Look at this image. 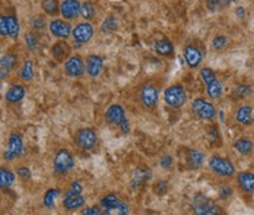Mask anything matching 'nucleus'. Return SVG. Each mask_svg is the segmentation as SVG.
<instances>
[{"label":"nucleus","instance_id":"2f4dec72","mask_svg":"<svg viewBox=\"0 0 254 215\" xmlns=\"http://www.w3.org/2000/svg\"><path fill=\"white\" fill-rule=\"evenodd\" d=\"M60 0H41V9L49 17H58L60 14Z\"/></svg>","mask_w":254,"mask_h":215},{"label":"nucleus","instance_id":"f257e3e1","mask_svg":"<svg viewBox=\"0 0 254 215\" xmlns=\"http://www.w3.org/2000/svg\"><path fill=\"white\" fill-rule=\"evenodd\" d=\"M75 169V157L66 147H60L54 155L52 172L55 177H66Z\"/></svg>","mask_w":254,"mask_h":215},{"label":"nucleus","instance_id":"412c9836","mask_svg":"<svg viewBox=\"0 0 254 215\" xmlns=\"http://www.w3.org/2000/svg\"><path fill=\"white\" fill-rule=\"evenodd\" d=\"M80 8L81 3L79 0H63L61 1L60 14L65 20L71 22V20L80 17Z\"/></svg>","mask_w":254,"mask_h":215},{"label":"nucleus","instance_id":"a19ab883","mask_svg":"<svg viewBox=\"0 0 254 215\" xmlns=\"http://www.w3.org/2000/svg\"><path fill=\"white\" fill-rule=\"evenodd\" d=\"M229 37L226 35H216L212 41H211V48L215 52H221L228 48L229 46Z\"/></svg>","mask_w":254,"mask_h":215},{"label":"nucleus","instance_id":"0eeeda50","mask_svg":"<svg viewBox=\"0 0 254 215\" xmlns=\"http://www.w3.org/2000/svg\"><path fill=\"white\" fill-rule=\"evenodd\" d=\"M160 99V87L154 81H145L139 87V100L141 106L147 112H151L158 106Z\"/></svg>","mask_w":254,"mask_h":215},{"label":"nucleus","instance_id":"9d476101","mask_svg":"<svg viewBox=\"0 0 254 215\" xmlns=\"http://www.w3.org/2000/svg\"><path fill=\"white\" fill-rule=\"evenodd\" d=\"M183 57L190 70L201 69L205 60V48L197 41H190L183 46Z\"/></svg>","mask_w":254,"mask_h":215},{"label":"nucleus","instance_id":"c85d7f7f","mask_svg":"<svg viewBox=\"0 0 254 215\" xmlns=\"http://www.w3.org/2000/svg\"><path fill=\"white\" fill-rule=\"evenodd\" d=\"M41 38H42V35H41V32L37 31H27L24 33V46L26 48L28 49L29 52H36L40 47V43H41Z\"/></svg>","mask_w":254,"mask_h":215},{"label":"nucleus","instance_id":"1a4fd4ad","mask_svg":"<svg viewBox=\"0 0 254 215\" xmlns=\"http://www.w3.org/2000/svg\"><path fill=\"white\" fill-rule=\"evenodd\" d=\"M164 103L172 109H182L188 101V94L186 87L181 83H174L164 90L163 95Z\"/></svg>","mask_w":254,"mask_h":215},{"label":"nucleus","instance_id":"c756f323","mask_svg":"<svg viewBox=\"0 0 254 215\" xmlns=\"http://www.w3.org/2000/svg\"><path fill=\"white\" fill-rule=\"evenodd\" d=\"M15 171L9 169L8 166H1L0 167V187L1 190L9 189L10 186H13V184L15 182Z\"/></svg>","mask_w":254,"mask_h":215},{"label":"nucleus","instance_id":"9b49d317","mask_svg":"<svg viewBox=\"0 0 254 215\" xmlns=\"http://www.w3.org/2000/svg\"><path fill=\"white\" fill-rule=\"evenodd\" d=\"M74 143L83 152H92L98 144V134L92 127H81L74 133Z\"/></svg>","mask_w":254,"mask_h":215},{"label":"nucleus","instance_id":"5701e85b","mask_svg":"<svg viewBox=\"0 0 254 215\" xmlns=\"http://www.w3.org/2000/svg\"><path fill=\"white\" fill-rule=\"evenodd\" d=\"M104 67V60L102 56L90 53L85 58V69H87V75L92 79L99 78Z\"/></svg>","mask_w":254,"mask_h":215},{"label":"nucleus","instance_id":"6e6552de","mask_svg":"<svg viewBox=\"0 0 254 215\" xmlns=\"http://www.w3.org/2000/svg\"><path fill=\"white\" fill-rule=\"evenodd\" d=\"M208 169L215 176L221 178H231L237 175V169L233 161L228 157L214 153L208 160Z\"/></svg>","mask_w":254,"mask_h":215},{"label":"nucleus","instance_id":"4468645a","mask_svg":"<svg viewBox=\"0 0 254 215\" xmlns=\"http://www.w3.org/2000/svg\"><path fill=\"white\" fill-rule=\"evenodd\" d=\"M19 56L15 51L9 49L5 53H3L0 58V78L1 81L6 80L10 76L13 71L19 69Z\"/></svg>","mask_w":254,"mask_h":215},{"label":"nucleus","instance_id":"58836bf2","mask_svg":"<svg viewBox=\"0 0 254 215\" xmlns=\"http://www.w3.org/2000/svg\"><path fill=\"white\" fill-rule=\"evenodd\" d=\"M120 201H121V199H120V196L116 192H107L103 196H101V199H99V205H101L102 209H107V208L117 205Z\"/></svg>","mask_w":254,"mask_h":215},{"label":"nucleus","instance_id":"f3484780","mask_svg":"<svg viewBox=\"0 0 254 215\" xmlns=\"http://www.w3.org/2000/svg\"><path fill=\"white\" fill-rule=\"evenodd\" d=\"M235 123L242 127H249L254 123V109L251 104H240L234 112Z\"/></svg>","mask_w":254,"mask_h":215},{"label":"nucleus","instance_id":"72a5a7b5","mask_svg":"<svg viewBox=\"0 0 254 215\" xmlns=\"http://www.w3.org/2000/svg\"><path fill=\"white\" fill-rule=\"evenodd\" d=\"M119 19L115 15H108L104 18V20L101 24V32L103 35H112L119 29Z\"/></svg>","mask_w":254,"mask_h":215},{"label":"nucleus","instance_id":"49530a36","mask_svg":"<svg viewBox=\"0 0 254 215\" xmlns=\"http://www.w3.org/2000/svg\"><path fill=\"white\" fill-rule=\"evenodd\" d=\"M0 35H1V37L3 38L9 37L8 23H6V15L5 14L0 15Z\"/></svg>","mask_w":254,"mask_h":215},{"label":"nucleus","instance_id":"7ed1b4c3","mask_svg":"<svg viewBox=\"0 0 254 215\" xmlns=\"http://www.w3.org/2000/svg\"><path fill=\"white\" fill-rule=\"evenodd\" d=\"M199 76L205 85L206 96L212 101L220 100L224 96V86L217 78L216 72L211 67L203 66L199 69Z\"/></svg>","mask_w":254,"mask_h":215},{"label":"nucleus","instance_id":"c03bdc74","mask_svg":"<svg viewBox=\"0 0 254 215\" xmlns=\"http://www.w3.org/2000/svg\"><path fill=\"white\" fill-rule=\"evenodd\" d=\"M159 165H160V166H162V169H164V170H172L174 166L173 156L168 155V153L163 155L162 157H160V160H159Z\"/></svg>","mask_w":254,"mask_h":215},{"label":"nucleus","instance_id":"393cba45","mask_svg":"<svg viewBox=\"0 0 254 215\" xmlns=\"http://www.w3.org/2000/svg\"><path fill=\"white\" fill-rule=\"evenodd\" d=\"M233 148L235 149V152L239 153L240 156L248 157V156L253 155L254 151V142L251 137L248 135H243V137L237 138L233 143Z\"/></svg>","mask_w":254,"mask_h":215},{"label":"nucleus","instance_id":"bb28decb","mask_svg":"<svg viewBox=\"0 0 254 215\" xmlns=\"http://www.w3.org/2000/svg\"><path fill=\"white\" fill-rule=\"evenodd\" d=\"M174 43L169 38L164 37L154 42V51L160 57H172L174 55Z\"/></svg>","mask_w":254,"mask_h":215},{"label":"nucleus","instance_id":"423d86ee","mask_svg":"<svg viewBox=\"0 0 254 215\" xmlns=\"http://www.w3.org/2000/svg\"><path fill=\"white\" fill-rule=\"evenodd\" d=\"M190 113L198 121L212 123L216 119L217 109L212 100L198 96V98H194L190 103Z\"/></svg>","mask_w":254,"mask_h":215},{"label":"nucleus","instance_id":"f8f14e48","mask_svg":"<svg viewBox=\"0 0 254 215\" xmlns=\"http://www.w3.org/2000/svg\"><path fill=\"white\" fill-rule=\"evenodd\" d=\"M24 152V139L22 133L18 130H12L8 135V143L6 148L4 149L3 158L6 162H13L18 160Z\"/></svg>","mask_w":254,"mask_h":215},{"label":"nucleus","instance_id":"4c0bfd02","mask_svg":"<svg viewBox=\"0 0 254 215\" xmlns=\"http://www.w3.org/2000/svg\"><path fill=\"white\" fill-rule=\"evenodd\" d=\"M207 137L211 144H215V146H220V144H221V130H220L219 124L212 122V123L208 126Z\"/></svg>","mask_w":254,"mask_h":215},{"label":"nucleus","instance_id":"a878e982","mask_svg":"<svg viewBox=\"0 0 254 215\" xmlns=\"http://www.w3.org/2000/svg\"><path fill=\"white\" fill-rule=\"evenodd\" d=\"M254 92L253 85L248 83L235 84L231 89V99L234 101H243L251 98Z\"/></svg>","mask_w":254,"mask_h":215},{"label":"nucleus","instance_id":"a211bd4d","mask_svg":"<svg viewBox=\"0 0 254 215\" xmlns=\"http://www.w3.org/2000/svg\"><path fill=\"white\" fill-rule=\"evenodd\" d=\"M235 182L237 186L243 194L252 195L254 194V172L246 170V171H239L235 175Z\"/></svg>","mask_w":254,"mask_h":215},{"label":"nucleus","instance_id":"4be33fe9","mask_svg":"<svg viewBox=\"0 0 254 215\" xmlns=\"http://www.w3.org/2000/svg\"><path fill=\"white\" fill-rule=\"evenodd\" d=\"M205 161L206 155L201 149L188 148L186 151V165H187V169L190 170V171L202 169Z\"/></svg>","mask_w":254,"mask_h":215},{"label":"nucleus","instance_id":"aec40b11","mask_svg":"<svg viewBox=\"0 0 254 215\" xmlns=\"http://www.w3.org/2000/svg\"><path fill=\"white\" fill-rule=\"evenodd\" d=\"M27 89L24 84H13L8 87V90L4 94L5 103L9 105H17L20 101L26 98Z\"/></svg>","mask_w":254,"mask_h":215},{"label":"nucleus","instance_id":"473e14b6","mask_svg":"<svg viewBox=\"0 0 254 215\" xmlns=\"http://www.w3.org/2000/svg\"><path fill=\"white\" fill-rule=\"evenodd\" d=\"M231 3L233 0H205V6L211 13H221L230 6Z\"/></svg>","mask_w":254,"mask_h":215},{"label":"nucleus","instance_id":"de8ad7c7","mask_svg":"<svg viewBox=\"0 0 254 215\" xmlns=\"http://www.w3.org/2000/svg\"><path fill=\"white\" fill-rule=\"evenodd\" d=\"M154 191L158 194V195H163L168 191V182L165 181H158L155 185H154Z\"/></svg>","mask_w":254,"mask_h":215},{"label":"nucleus","instance_id":"f03ea898","mask_svg":"<svg viewBox=\"0 0 254 215\" xmlns=\"http://www.w3.org/2000/svg\"><path fill=\"white\" fill-rule=\"evenodd\" d=\"M104 122L110 127L119 128V130L124 135L130 134V121L127 118L126 110H125V108L121 104L115 103L108 106L106 113H104Z\"/></svg>","mask_w":254,"mask_h":215},{"label":"nucleus","instance_id":"09e8293b","mask_svg":"<svg viewBox=\"0 0 254 215\" xmlns=\"http://www.w3.org/2000/svg\"><path fill=\"white\" fill-rule=\"evenodd\" d=\"M235 14L238 15V18H244L246 17V9H244V6H238L237 9H235Z\"/></svg>","mask_w":254,"mask_h":215},{"label":"nucleus","instance_id":"f704fd0d","mask_svg":"<svg viewBox=\"0 0 254 215\" xmlns=\"http://www.w3.org/2000/svg\"><path fill=\"white\" fill-rule=\"evenodd\" d=\"M6 15V23H8V32L9 37L12 40H17L19 37L20 33V27L19 22H18L17 15L14 14H5Z\"/></svg>","mask_w":254,"mask_h":215},{"label":"nucleus","instance_id":"8fccbe9b","mask_svg":"<svg viewBox=\"0 0 254 215\" xmlns=\"http://www.w3.org/2000/svg\"><path fill=\"white\" fill-rule=\"evenodd\" d=\"M253 156H254V151H253Z\"/></svg>","mask_w":254,"mask_h":215},{"label":"nucleus","instance_id":"ddd939ff","mask_svg":"<svg viewBox=\"0 0 254 215\" xmlns=\"http://www.w3.org/2000/svg\"><path fill=\"white\" fill-rule=\"evenodd\" d=\"M64 72L70 79H80L87 74L85 60L80 55H71L64 62Z\"/></svg>","mask_w":254,"mask_h":215},{"label":"nucleus","instance_id":"dca6fc26","mask_svg":"<svg viewBox=\"0 0 254 215\" xmlns=\"http://www.w3.org/2000/svg\"><path fill=\"white\" fill-rule=\"evenodd\" d=\"M93 36H94V27L90 22H80L72 28L71 37L78 44H85L92 41Z\"/></svg>","mask_w":254,"mask_h":215},{"label":"nucleus","instance_id":"ea45409f","mask_svg":"<svg viewBox=\"0 0 254 215\" xmlns=\"http://www.w3.org/2000/svg\"><path fill=\"white\" fill-rule=\"evenodd\" d=\"M45 15L46 14H36L33 15V17H31V19H29V28H31L32 31L42 32L46 27H49Z\"/></svg>","mask_w":254,"mask_h":215},{"label":"nucleus","instance_id":"7c9ffc66","mask_svg":"<svg viewBox=\"0 0 254 215\" xmlns=\"http://www.w3.org/2000/svg\"><path fill=\"white\" fill-rule=\"evenodd\" d=\"M61 195V189L59 186H52L45 191L44 196H42V203H44V207L47 209H54L55 208L56 200L59 199V196Z\"/></svg>","mask_w":254,"mask_h":215},{"label":"nucleus","instance_id":"2eb2a0df","mask_svg":"<svg viewBox=\"0 0 254 215\" xmlns=\"http://www.w3.org/2000/svg\"><path fill=\"white\" fill-rule=\"evenodd\" d=\"M72 28L74 27L70 24L69 20H65L64 18H54V19L50 20L49 23L50 33L56 40L66 41L71 36Z\"/></svg>","mask_w":254,"mask_h":215},{"label":"nucleus","instance_id":"b1692460","mask_svg":"<svg viewBox=\"0 0 254 215\" xmlns=\"http://www.w3.org/2000/svg\"><path fill=\"white\" fill-rule=\"evenodd\" d=\"M151 176V170L150 167H137V169L133 171L132 173V178H131V187L132 190H139L141 189L144 185H146L149 181H150Z\"/></svg>","mask_w":254,"mask_h":215},{"label":"nucleus","instance_id":"c9c22d12","mask_svg":"<svg viewBox=\"0 0 254 215\" xmlns=\"http://www.w3.org/2000/svg\"><path fill=\"white\" fill-rule=\"evenodd\" d=\"M104 215H130V207L126 201L121 200L117 205L115 207L107 208V209H103Z\"/></svg>","mask_w":254,"mask_h":215},{"label":"nucleus","instance_id":"37998d69","mask_svg":"<svg viewBox=\"0 0 254 215\" xmlns=\"http://www.w3.org/2000/svg\"><path fill=\"white\" fill-rule=\"evenodd\" d=\"M233 192H234V190H233V187L230 185L222 184L219 187V198L221 200H228V199H230L233 196Z\"/></svg>","mask_w":254,"mask_h":215},{"label":"nucleus","instance_id":"a18cd8bd","mask_svg":"<svg viewBox=\"0 0 254 215\" xmlns=\"http://www.w3.org/2000/svg\"><path fill=\"white\" fill-rule=\"evenodd\" d=\"M83 215H104L103 214V209L101 208V205H97V204H94V205H90V207H87L85 209H84L83 212Z\"/></svg>","mask_w":254,"mask_h":215},{"label":"nucleus","instance_id":"20e7f679","mask_svg":"<svg viewBox=\"0 0 254 215\" xmlns=\"http://www.w3.org/2000/svg\"><path fill=\"white\" fill-rule=\"evenodd\" d=\"M190 207H192L194 215H226L222 205L208 198L203 192L194 194Z\"/></svg>","mask_w":254,"mask_h":215},{"label":"nucleus","instance_id":"e433bc0d","mask_svg":"<svg viewBox=\"0 0 254 215\" xmlns=\"http://www.w3.org/2000/svg\"><path fill=\"white\" fill-rule=\"evenodd\" d=\"M80 17L85 22H90L95 17V5L92 0H85V1L81 3Z\"/></svg>","mask_w":254,"mask_h":215},{"label":"nucleus","instance_id":"79ce46f5","mask_svg":"<svg viewBox=\"0 0 254 215\" xmlns=\"http://www.w3.org/2000/svg\"><path fill=\"white\" fill-rule=\"evenodd\" d=\"M15 173H17V176L20 180L23 181H29L32 177L31 169H29L28 166H26V165H18V166L15 167Z\"/></svg>","mask_w":254,"mask_h":215},{"label":"nucleus","instance_id":"39448f33","mask_svg":"<svg viewBox=\"0 0 254 215\" xmlns=\"http://www.w3.org/2000/svg\"><path fill=\"white\" fill-rule=\"evenodd\" d=\"M83 185L80 181H72L63 196V208L66 212H75L85 205V198L83 195Z\"/></svg>","mask_w":254,"mask_h":215},{"label":"nucleus","instance_id":"6ab92c4d","mask_svg":"<svg viewBox=\"0 0 254 215\" xmlns=\"http://www.w3.org/2000/svg\"><path fill=\"white\" fill-rule=\"evenodd\" d=\"M50 53H51L52 58L56 62L64 63L71 56V46L66 41L58 40L55 43H52L51 48H50Z\"/></svg>","mask_w":254,"mask_h":215},{"label":"nucleus","instance_id":"cd10ccee","mask_svg":"<svg viewBox=\"0 0 254 215\" xmlns=\"http://www.w3.org/2000/svg\"><path fill=\"white\" fill-rule=\"evenodd\" d=\"M18 79L23 84H29L35 79V62L29 58L20 63L18 69Z\"/></svg>","mask_w":254,"mask_h":215}]
</instances>
